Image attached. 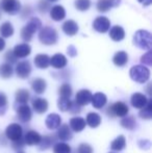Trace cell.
Returning a JSON list of instances; mask_svg holds the SVG:
<instances>
[{"label": "cell", "instance_id": "52a82bcc", "mask_svg": "<svg viewBox=\"0 0 152 153\" xmlns=\"http://www.w3.org/2000/svg\"><path fill=\"white\" fill-rule=\"evenodd\" d=\"M0 8L7 14L16 15L20 12L21 3L19 0H1L0 1Z\"/></svg>", "mask_w": 152, "mask_h": 153}, {"label": "cell", "instance_id": "9a60e30c", "mask_svg": "<svg viewBox=\"0 0 152 153\" xmlns=\"http://www.w3.org/2000/svg\"><path fill=\"white\" fill-rule=\"evenodd\" d=\"M56 137L59 140L64 141V142L72 140V137H73V133H72V130L69 127V125L64 124V125H62V126H59V130H57V133H56Z\"/></svg>", "mask_w": 152, "mask_h": 153}, {"label": "cell", "instance_id": "816d5d0a", "mask_svg": "<svg viewBox=\"0 0 152 153\" xmlns=\"http://www.w3.org/2000/svg\"><path fill=\"white\" fill-rule=\"evenodd\" d=\"M17 153H25V152H23V151H18Z\"/></svg>", "mask_w": 152, "mask_h": 153}, {"label": "cell", "instance_id": "7402d4cb", "mask_svg": "<svg viewBox=\"0 0 152 153\" xmlns=\"http://www.w3.org/2000/svg\"><path fill=\"white\" fill-rule=\"evenodd\" d=\"M50 17L54 21H61L66 17V10L64 6L62 5H54L50 10Z\"/></svg>", "mask_w": 152, "mask_h": 153}, {"label": "cell", "instance_id": "f6af8a7d", "mask_svg": "<svg viewBox=\"0 0 152 153\" xmlns=\"http://www.w3.org/2000/svg\"><path fill=\"white\" fill-rule=\"evenodd\" d=\"M139 147L141 148V149H145V150H148L150 149L151 147V143L150 141H148V140H141V141H139Z\"/></svg>", "mask_w": 152, "mask_h": 153}, {"label": "cell", "instance_id": "f907efd6", "mask_svg": "<svg viewBox=\"0 0 152 153\" xmlns=\"http://www.w3.org/2000/svg\"><path fill=\"white\" fill-rule=\"evenodd\" d=\"M49 2H55V1H57V0H48Z\"/></svg>", "mask_w": 152, "mask_h": 153}, {"label": "cell", "instance_id": "ba28073f", "mask_svg": "<svg viewBox=\"0 0 152 153\" xmlns=\"http://www.w3.org/2000/svg\"><path fill=\"white\" fill-rule=\"evenodd\" d=\"M17 118L23 123H28L33 118V113L31 108L26 104H21L17 108Z\"/></svg>", "mask_w": 152, "mask_h": 153}, {"label": "cell", "instance_id": "8d00e7d4", "mask_svg": "<svg viewBox=\"0 0 152 153\" xmlns=\"http://www.w3.org/2000/svg\"><path fill=\"white\" fill-rule=\"evenodd\" d=\"M53 153H71V147L66 143H56L53 145Z\"/></svg>", "mask_w": 152, "mask_h": 153}, {"label": "cell", "instance_id": "484cf974", "mask_svg": "<svg viewBox=\"0 0 152 153\" xmlns=\"http://www.w3.org/2000/svg\"><path fill=\"white\" fill-rule=\"evenodd\" d=\"M126 146V139L124 135H119L110 143V149L114 151H122Z\"/></svg>", "mask_w": 152, "mask_h": 153}, {"label": "cell", "instance_id": "ac0fdd59", "mask_svg": "<svg viewBox=\"0 0 152 153\" xmlns=\"http://www.w3.org/2000/svg\"><path fill=\"white\" fill-rule=\"evenodd\" d=\"M48 101L44 98H36L33 100V108L37 114H44L48 109Z\"/></svg>", "mask_w": 152, "mask_h": 153}, {"label": "cell", "instance_id": "6da1fadb", "mask_svg": "<svg viewBox=\"0 0 152 153\" xmlns=\"http://www.w3.org/2000/svg\"><path fill=\"white\" fill-rule=\"evenodd\" d=\"M130 78L139 83H145L150 78V70L142 65L133 66L129 71Z\"/></svg>", "mask_w": 152, "mask_h": 153}, {"label": "cell", "instance_id": "4316f807", "mask_svg": "<svg viewBox=\"0 0 152 153\" xmlns=\"http://www.w3.org/2000/svg\"><path fill=\"white\" fill-rule=\"evenodd\" d=\"M35 65L39 69H46L50 66V57L47 54H38L35 57Z\"/></svg>", "mask_w": 152, "mask_h": 153}, {"label": "cell", "instance_id": "5b68a950", "mask_svg": "<svg viewBox=\"0 0 152 153\" xmlns=\"http://www.w3.org/2000/svg\"><path fill=\"white\" fill-rule=\"evenodd\" d=\"M129 111L128 106L122 101H117L113 105H110L108 109V115L110 117H125Z\"/></svg>", "mask_w": 152, "mask_h": 153}, {"label": "cell", "instance_id": "d590c367", "mask_svg": "<svg viewBox=\"0 0 152 153\" xmlns=\"http://www.w3.org/2000/svg\"><path fill=\"white\" fill-rule=\"evenodd\" d=\"M0 34L3 38H10L14 34V27L10 22H4L0 26Z\"/></svg>", "mask_w": 152, "mask_h": 153}, {"label": "cell", "instance_id": "f1b7e54d", "mask_svg": "<svg viewBox=\"0 0 152 153\" xmlns=\"http://www.w3.org/2000/svg\"><path fill=\"white\" fill-rule=\"evenodd\" d=\"M113 62L116 66L118 67H123L127 64L128 62V55L125 51H119L114 55V59H113Z\"/></svg>", "mask_w": 152, "mask_h": 153}, {"label": "cell", "instance_id": "f546056e", "mask_svg": "<svg viewBox=\"0 0 152 153\" xmlns=\"http://www.w3.org/2000/svg\"><path fill=\"white\" fill-rule=\"evenodd\" d=\"M120 124H121V126L124 127L125 129L133 130V129L136 127V118L132 117V116L126 115L125 117H123V119L121 120Z\"/></svg>", "mask_w": 152, "mask_h": 153}, {"label": "cell", "instance_id": "bcb514c9", "mask_svg": "<svg viewBox=\"0 0 152 153\" xmlns=\"http://www.w3.org/2000/svg\"><path fill=\"white\" fill-rule=\"evenodd\" d=\"M24 145H25V142L23 137L21 140H19V141L13 142V148H14V149H21V148H23Z\"/></svg>", "mask_w": 152, "mask_h": 153}, {"label": "cell", "instance_id": "4fadbf2b", "mask_svg": "<svg viewBox=\"0 0 152 153\" xmlns=\"http://www.w3.org/2000/svg\"><path fill=\"white\" fill-rule=\"evenodd\" d=\"M108 102V97L105 94L101 92H98L96 94L92 95V99H91V103L95 108L100 109L104 106Z\"/></svg>", "mask_w": 152, "mask_h": 153}, {"label": "cell", "instance_id": "3957f363", "mask_svg": "<svg viewBox=\"0 0 152 153\" xmlns=\"http://www.w3.org/2000/svg\"><path fill=\"white\" fill-rule=\"evenodd\" d=\"M42 26V23L38 18H33L29 20V22L25 25L21 30V38L25 41V42H29L33 39L35 32L38 30L40 27Z\"/></svg>", "mask_w": 152, "mask_h": 153}, {"label": "cell", "instance_id": "681fc988", "mask_svg": "<svg viewBox=\"0 0 152 153\" xmlns=\"http://www.w3.org/2000/svg\"><path fill=\"white\" fill-rule=\"evenodd\" d=\"M4 47H5V42H4V40L2 39V36H0V51L3 50Z\"/></svg>", "mask_w": 152, "mask_h": 153}, {"label": "cell", "instance_id": "cb8c5ba5", "mask_svg": "<svg viewBox=\"0 0 152 153\" xmlns=\"http://www.w3.org/2000/svg\"><path fill=\"white\" fill-rule=\"evenodd\" d=\"M31 88L33 90L35 91L37 94H43L45 91H46V88H47V82L45 79L43 78H36L33 80L31 82Z\"/></svg>", "mask_w": 152, "mask_h": 153}, {"label": "cell", "instance_id": "ab89813d", "mask_svg": "<svg viewBox=\"0 0 152 153\" xmlns=\"http://www.w3.org/2000/svg\"><path fill=\"white\" fill-rule=\"evenodd\" d=\"M7 108V97L4 93L0 92V116H3Z\"/></svg>", "mask_w": 152, "mask_h": 153}, {"label": "cell", "instance_id": "d6986e66", "mask_svg": "<svg viewBox=\"0 0 152 153\" xmlns=\"http://www.w3.org/2000/svg\"><path fill=\"white\" fill-rule=\"evenodd\" d=\"M50 65L55 69H63L67 66V57L62 53H56L50 59Z\"/></svg>", "mask_w": 152, "mask_h": 153}, {"label": "cell", "instance_id": "d4e9b609", "mask_svg": "<svg viewBox=\"0 0 152 153\" xmlns=\"http://www.w3.org/2000/svg\"><path fill=\"white\" fill-rule=\"evenodd\" d=\"M85 123L89 125L91 128H96L101 124V117L97 113H89L87 115Z\"/></svg>", "mask_w": 152, "mask_h": 153}, {"label": "cell", "instance_id": "7c38bea8", "mask_svg": "<svg viewBox=\"0 0 152 153\" xmlns=\"http://www.w3.org/2000/svg\"><path fill=\"white\" fill-rule=\"evenodd\" d=\"M147 102H148V98L146 97V95L142 93H134L130 98V103L134 108L141 109L147 104Z\"/></svg>", "mask_w": 152, "mask_h": 153}, {"label": "cell", "instance_id": "e575fe53", "mask_svg": "<svg viewBox=\"0 0 152 153\" xmlns=\"http://www.w3.org/2000/svg\"><path fill=\"white\" fill-rule=\"evenodd\" d=\"M72 101L70 98H66V97H59L57 100V107L59 111H69L71 108Z\"/></svg>", "mask_w": 152, "mask_h": 153}, {"label": "cell", "instance_id": "5bb4252c", "mask_svg": "<svg viewBox=\"0 0 152 153\" xmlns=\"http://www.w3.org/2000/svg\"><path fill=\"white\" fill-rule=\"evenodd\" d=\"M41 140H42V135L35 130L27 131L26 134L24 135V142H25V144L28 146L39 145Z\"/></svg>", "mask_w": 152, "mask_h": 153}, {"label": "cell", "instance_id": "2e32d148", "mask_svg": "<svg viewBox=\"0 0 152 153\" xmlns=\"http://www.w3.org/2000/svg\"><path fill=\"white\" fill-rule=\"evenodd\" d=\"M62 123V118L59 117L57 114H50V115L47 116L46 121H45V124H46L47 128L51 129V130H54V129H57L59 126H61Z\"/></svg>", "mask_w": 152, "mask_h": 153}, {"label": "cell", "instance_id": "ffe728a7", "mask_svg": "<svg viewBox=\"0 0 152 153\" xmlns=\"http://www.w3.org/2000/svg\"><path fill=\"white\" fill-rule=\"evenodd\" d=\"M69 124H70V128L71 130L75 131V132H80L85 129V120L81 117H73L70 119L69 121Z\"/></svg>", "mask_w": 152, "mask_h": 153}, {"label": "cell", "instance_id": "74e56055", "mask_svg": "<svg viewBox=\"0 0 152 153\" xmlns=\"http://www.w3.org/2000/svg\"><path fill=\"white\" fill-rule=\"evenodd\" d=\"M59 97H66V98H70L72 95V88L69 83H63L59 89Z\"/></svg>", "mask_w": 152, "mask_h": 153}, {"label": "cell", "instance_id": "d6a6232c", "mask_svg": "<svg viewBox=\"0 0 152 153\" xmlns=\"http://www.w3.org/2000/svg\"><path fill=\"white\" fill-rule=\"evenodd\" d=\"M54 137L53 135H45L42 137L40 144H39V149L40 150H47L50 147H52V145L54 144Z\"/></svg>", "mask_w": 152, "mask_h": 153}, {"label": "cell", "instance_id": "7bdbcfd3", "mask_svg": "<svg viewBox=\"0 0 152 153\" xmlns=\"http://www.w3.org/2000/svg\"><path fill=\"white\" fill-rule=\"evenodd\" d=\"M17 59L18 57L16 56V55L14 54V52L13 51H7L6 52V54H5V59H6V62H8V64H14V62H17Z\"/></svg>", "mask_w": 152, "mask_h": 153}, {"label": "cell", "instance_id": "83f0119b", "mask_svg": "<svg viewBox=\"0 0 152 153\" xmlns=\"http://www.w3.org/2000/svg\"><path fill=\"white\" fill-rule=\"evenodd\" d=\"M110 36L112 40L116 41V42H119V41H122L124 38H125V31L119 25H116V26L113 27L110 31Z\"/></svg>", "mask_w": 152, "mask_h": 153}, {"label": "cell", "instance_id": "8fae6325", "mask_svg": "<svg viewBox=\"0 0 152 153\" xmlns=\"http://www.w3.org/2000/svg\"><path fill=\"white\" fill-rule=\"evenodd\" d=\"M92 93L89 90H80L79 92H77L76 96H75V103L78 104L79 106H85L87 105L91 102L92 99Z\"/></svg>", "mask_w": 152, "mask_h": 153}, {"label": "cell", "instance_id": "8992f818", "mask_svg": "<svg viewBox=\"0 0 152 153\" xmlns=\"http://www.w3.org/2000/svg\"><path fill=\"white\" fill-rule=\"evenodd\" d=\"M5 135L10 141L16 142L23 137V129L22 126L18 123H13L10 124L5 129Z\"/></svg>", "mask_w": 152, "mask_h": 153}, {"label": "cell", "instance_id": "30bf717a", "mask_svg": "<svg viewBox=\"0 0 152 153\" xmlns=\"http://www.w3.org/2000/svg\"><path fill=\"white\" fill-rule=\"evenodd\" d=\"M93 27H94V29L97 30L98 32L104 33V32H106L110 29V22L105 17H97V18L95 19V21L93 22Z\"/></svg>", "mask_w": 152, "mask_h": 153}, {"label": "cell", "instance_id": "44dd1931", "mask_svg": "<svg viewBox=\"0 0 152 153\" xmlns=\"http://www.w3.org/2000/svg\"><path fill=\"white\" fill-rule=\"evenodd\" d=\"M13 52H14V54L16 55L17 57L23 59V57H26L30 54L31 48L28 44H19L15 47Z\"/></svg>", "mask_w": 152, "mask_h": 153}, {"label": "cell", "instance_id": "7a4b0ae2", "mask_svg": "<svg viewBox=\"0 0 152 153\" xmlns=\"http://www.w3.org/2000/svg\"><path fill=\"white\" fill-rule=\"evenodd\" d=\"M133 43L139 48L149 50L152 46L151 33L147 30H138L133 36Z\"/></svg>", "mask_w": 152, "mask_h": 153}, {"label": "cell", "instance_id": "f5cc1de1", "mask_svg": "<svg viewBox=\"0 0 152 153\" xmlns=\"http://www.w3.org/2000/svg\"><path fill=\"white\" fill-rule=\"evenodd\" d=\"M110 153H116V152H110Z\"/></svg>", "mask_w": 152, "mask_h": 153}, {"label": "cell", "instance_id": "60d3db41", "mask_svg": "<svg viewBox=\"0 0 152 153\" xmlns=\"http://www.w3.org/2000/svg\"><path fill=\"white\" fill-rule=\"evenodd\" d=\"M77 153H93V148L89 144L82 143L79 145L78 149H77Z\"/></svg>", "mask_w": 152, "mask_h": 153}, {"label": "cell", "instance_id": "4dcf8cb0", "mask_svg": "<svg viewBox=\"0 0 152 153\" xmlns=\"http://www.w3.org/2000/svg\"><path fill=\"white\" fill-rule=\"evenodd\" d=\"M30 98V94L27 90L21 89L16 92V102L19 104H26Z\"/></svg>", "mask_w": 152, "mask_h": 153}, {"label": "cell", "instance_id": "f35d334b", "mask_svg": "<svg viewBox=\"0 0 152 153\" xmlns=\"http://www.w3.org/2000/svg\"><path fill=\"white\" fill-rule=\"evenodd\" d=\"M91 6V0H75V7L80 12H85Z\"/></svg>", "mask_w": 152, "mask_h": 153}, {"label": "cell", "instance_id": "603a6c76", "mask_svg": "<svg viewBox=\"0 0 152 153\" xmlns=\"http://www.w3.org/2000/svg\"><path fill=\"white\" fill-rule=\"evenodd\" d=\"M63 30L67 36H75L78 31V25L75 21L73 20H68L66 21L65 23L63 24Z\"/></svg>", "mask_w": 152, "mask_h": 153}, {"label": "cell", "instance_id": "7dc6e473", "mask_svg": "<svg viewBox=\"0 0 152 153\" xmlns=\"http://www.w3.org/2000/svg\"><path fill=\"white\" fill-rule=\"evenodd\" d=\"M68 53H69L71 56H75L76 55V53H77V51L75 50V48H74L73 46H70L69 48H68Z\"/></svg>", "mask_w": 152, "mask_h": 153}, {"label": "cell", "instance_id": "9c48e42d", "mask_svg": "<svg viewBox=\"0 0 152 153\" xmlns=\"http://www.w3.org/2000/svg\"><path fill=\"white\" fill-rule=\"evenodd\" d=\"M31 73V66L29 62H20L16 66V74L18 77L22 79H25L30 75Z\"/></svg>", "mask_w": 152, "mask_h": 153}, {"label": "cell", "instance_id": "1f68e13d", "mask_svg": "<svg viewBox=\"0 0 152 153\" xmlns=\"http://www.w3.org/2000/svg\"><path fill=\"white\" fill-rule=\"evenodd\" d=\"M140 118L144 120H150L152 118V100L148 99V102L144 107L141 108V111L139 113Z\"/></svg>", "mask_w": 152, "mask_h": 153}, {"label": "cell", "instance_id": "277c9868", "mask_svg": "<svg viewBox=\"0 0 152 153\" xmlns=\"http://www.w3.org/2000/svg\"><path fill=\"white\" fill-rule=\"evenodd\" d=\"M39 40L44 45H53L57 42V32L50 26H45L40 30Z\"/></svg>", "mask_w": 152, "mask_h": 153}, {"label": "cell", "instance_id": "b9f144b4", "mask_svg": "<svg viewBox=\"0 0 152 153\" xmlns=\"http://www.w3.org/2000/svg\"><path fill=\"white\" fill-rule=\"evenodd\" d=\"M141 62H143V64L145 65H148V66H151L152 65V51L149 49L148 52L145 53L144 55L142 56V59H141Z\"/></svg>", "mask_w": 152, "mask_h": 153}, {"label": "cell", "instance_id": "ee69618b", "mask_svg": "<svg viewBox=\"0 0 152 153\" xmlns=\"http://www.w3.org/2000/svg\"><path fill=\"white\" fill-rule=\"evenodd\" d=\"M49 7H50V3H49V1H46V0H41L40 1V4H39V10H41V12H47V10H49Z\"/></svg>", "mask_w": 152, "mask_h": 153}, {"label": "cell", "instance_id": "836d02e7", "mask_svg": "<svg viewBox=\"0 0 152 153\" xmlns=\"http://www.w3.org/2000/svg\"><path fill=\"white\" fill-rule=\"evenodd\" d=\"M14 70H13V67L10 64L5 62V64L0 65V77L4 79H7L10 77H12Z\"/></svg>", "mask_w": 152, "mask_h": 153}, {"label": "cell", "instance_id": "c3c4849f", "mask_svg": "<svg viewBox=\"0 0 152 153\" xmlns=\"http://www.w3.org/2000/svg\"><path fill=\"white\" fill-rule=\"evenodd\" d=\"M140 3L144 4V5H150L152 3V0H138Z\"/></svg>", "mask_w": 152, "mask_h": 153}, {"label": "cell", "instance_id": "e0dca14e", "mask_svg": "<svg viewBox=\"0 0 152 153\" xmlns=\"http://www.w3.org/2000/svg\"><path fill=\"white\" fill-rule=\"evenodd\" d=\"M121 0H98L97 10L99 12L105 13L112 7H116L120 4Z\"/></svg>", "mask_w": 152, "mask_h": 153}]
</instances>
